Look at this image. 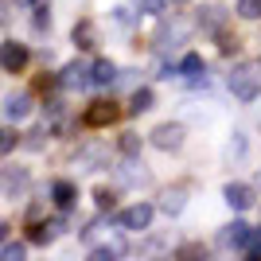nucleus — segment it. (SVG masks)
Returning a JSON list of instances; mask_svg holds the SVG:
<instances>
[{
  "instance_id": "a878e982",
  "label": "nucleus",
  "mask_w": 261,
  "mask_h": 261,
  "mask_svg": "<svg viewBox=\"0 0 261 261\" xmlns=\"http://www.w3.org/2000/svg\"><path fill=\"white\" fill-rule=\"evenodd\" d=\"M246 250H250L253 257H261V230H250V242H246Z\"/></svg>"
},
{
  "instance_id": "1a4fd4ad",
  "label": "nucleus",
  "mask_w": 261,
  "mask_h": 261,
  "mask_svg": "<svg viewBox=\"0 0 261 261\" xmlns=\"http://www.w3.org/2000/svg\"><path fill=\"white\" fill-rule=\"evenodd\" d=\"M175 74H184L187 82H195V86H207V66H203V55H184V63L175 66Z\"/></svg>"
},
{
  "instance_id": "20e7f679",
  "label": "nucleus",
  "mask_w": 261,
  "mask_h": 261,
  "mask_svg": "<svg viewBox=\"0 0 261 261\" xmlns=\"http://www.w3.org/2000/svg\"><path fill=\"white\" fill-rule=\"evenodd\" d=\"M0 66H4L8 74H20L23 66H28V47L16 43V39H12V43H0Z\"/></svg>"
},
{
  "instance_id": "f3484780",
  "label": "nucleus",
  "mask_w": 261,
  "mask_h": 261,
  "mask_svg": "<svg viewBox=\"0 0 261 261\" xmlns=\"http://www.w3.org/2000/svg\"><path fill=\"white\" fill-rule=\"evenodd\" d=\"M55 203H59V207H70V203H74V184H70V179H59V184H55Z\"/></svg>"
},
{
  "instance_id": "6e6552de",
  "label": "nucleus",
  "mask_w": 261,
  "mask_h": 261,
  "mask_svg": "<svg viewBox=\"0 0 261 261\" xmlns=\"http://www.w3.org/2000/svg\"><path fill=\"white\" fill-rule=\"evenodd\" d=\"M90 125V129H101V125H113L117 121V106L113 101H94V106L86 109V117H82Z\"/></svg>"
},
{
  "instance_id": "5701e85b",
  "label": "nucleus",
  "mask_w": 261,
  "mask_h": 261,
  "mask_svg": "<svg viewBox=\"0 0 261 261\" xmlns=\"http://www.w3.org/2000/svg\"><path fill=\"white\" fill-rule=\"evenodd\" d=\"M113 20H117L121 28H133V23H137V12H133V8H125V4H121V8L113 12Z\"/></svg>"
},
{
  "instance_id": "aec40b11",
  "label": "nucleus",
  "mask_w": 261,
  "mask_h": 261,
  "mask_svg": "<svg viewBox=\"0 0 261 261\" xmlns=\"http://www.w3.org/2000/svg\"><path fill=\"white\" fill-rule=\"evenodd\" d=\"M47 0H35V28H39V32H43V28H51V16H47Z\"/></svg>"
},
{
  "instance_id": "6ab92c4d",
  "label": "nucleus",
  "mask_w": 261,
  "mask_h": 261,
  "mask_svg": "<svg viewBox=\"0 0 261 261\" xmlns=\"http://www.w3.org/2000/svg\"><path fill=\"white\" fill-rule=\"evenodd\" d=\"M238 16L242 20H257L261 16V0H238Z\"/></svg>"
},
{
  "instance_id": "39448f33",
  "label": "nucleus",
  "mask_w": 261,
  "mask_h": 261,
  "mask_svg": "<svg viewBox=\"0 0 261 261\" xmlns=\"http://www.w3.org/2000/svg\"><path fill=\"white\" fill-rule=\"evenodd\" d=\"M246 242H250V226L246 222H230V226L218 230V246L222 250H246Z\"/></svg>"
},
{
  "instance_id": "72a5a7b5",
  "label": "nucleus",
  "mask_w": 261,
  "mask_h": 261,
  "mask_svg": "<svg viewBox=\"0 0 261 261\" xmlns=\"http://www.w3.org/2000/svg\"><path fill=\"white\" fill-rule=\"evenodd\" d=\"M172 4H184V0H172Z\"/></svg>"
},
{
  "instance_id": "9d476101",
  "label": "nucleus",
  "mask_w": 261,
  "mask_h": 261,
  "mask_svg": "<svg viewBox=\"0 0 261 261\" xmlns=\"http://www.w3.org/2000/svg\"><path fill=\"white\" fill-rule=\"evenodd\" d=\"M222 199H226L230 211H246L253 203V191L246 184H226V191H222Z\"/></svg>"
},
{
  "instance_id": "f8f14e48",
  "label": "nucleus",
  "mask_w": 261,
  "mask_h": 261,
  "mask_svg": "<svg viewBox=\"0 0 261 261\" xmlns=\"http://www.w3.org/2000/svg\"><path fill=\"white\" fill-rule=\"evenodd\" d=\"M90 78H94V86H113L117 82V66L109 63V59H101V63L90 66Z\"/></svg>"
},
{
  "instance_id": "423d86ee",
  "label": "nucleus",
  "mask_w": 261,
  "mask_h": 261,
  "mask_svg": "<svg viewBox=\"0 0 261 261\" xmlns=\"http://www.w3.org/2000/svg\"><path fill=\"white\" fill-rule=\"evenodd\" d=\"M152 144L160 152H175V148L184 144V125H160V129L152 133Z\"/></svg>"
},
{
  "instance_id": "7c9ffc66",
  "label": "nucleus",
  "mask_w": 261,
  "mask_h": 261,
  "mask_svg": "<svg viewBox=\"0 0 261 261\" xmlns=\"http://www.w3.org/2000/svg\"><path fill=\"white\" fill-rule=\"evenodd\" d=\"M4 20H8V4L0 0V28H4Z\"/></svg>"
},
{
  "instance_id": "2eb2a0df",
  "label": "nucleus",
  "mask_w": 261,
  "mask_h": 261,
  "mask_svg": "<svg viewBox=\"0 0 261 261\" xmlns=\"http://www.w3.org/2000/svg\"><path fill=\"white\" fill-rule=\"evenodd\" d=\"M160 211L164 215H179V211H184V191H164Z\"/></svg>"
},
{
  "instance_id": "412c9836",
  "label": "nucleus",
  "mask_w": 261,
  "mask_h": 261,
  "mask_svg": "<svg viewBox=\"0 0 261 261\" xmlns=\"http://www.w3.org/2000/svg\"><path fill=\"white\" fill-rule=\"evenodd\" d=\"M121 148H125V156H137L141 152V137H137V133H125V137H121Z\"/></svg>"
},
{
  "instance_id": "c756f323",
  "label": "nucleus",
  "mask_w": 261,
  "mask_h": 261,
  "mask_svg": "<svg viewBox=\"0 0 261 261\" xmlns=\"http://www.w3.org/2000/svg\"><path fill=\"white\" fill-rule=\"evenodd\" d=\"M113 253H117V250H106V246H101V250H94V261H109Z\"/></svg>"
},
{
  "instance_id": "0eeeda50",
  "label": "nucleus",
  "mask_w": 261,
  "mask_h": 261,
  "mask_svg": "<svg viewBox=\"0 0 261 261\" xmlns=\"http://www.w3.org/2000/svg\"><path fill=\"white\" fill-rule=\"evenodd\" d=\"M59 82H63L66 90H82V86H94V78H90V66H86V63H70V66H63V74H59Z\"/></svg>"
},
{
  "instance_id": "f03ea898",
  "label": "nucleus",
  "mask_w": 261,
  "mask_h": 261,
  "mask_svg": "<svg viewBox=\"0 0 261 261\" xmlns=\"http://www.w3.org/2000/svg\"><path fill=\"white\" fill-rule=\"evenodd\" d=\"M28 184H32V172L28 168H20V164H12V168H0V195H23L28 191Z\"/></svg>"
},
{
  "instance_id": "f257e3e1",
  "label": "nucleus",
  "mask_w": 261,
  "mask_h": 261,
  "mask_svg": "<svg viewBox=\"0 0 261 261\" xmlns=\"http://www.w3.org/2000/svg\"><path fill=\"white\" fill-rule=\"evenodd\" d=\"M226 82H230V94H234V98H242V101H253V98L261 94V74H257V66H250V63L234 66Z\"/></svg>"
},
{
  "instance_id": "4be33fe9",
  "label": "nucleus",
  "mask_w": 261,
  "mask_h": 261,
  "mask_svg": "<svg viewBox=\"0 0 261 261\" xmlns=\"http://www.w3.org/2000/svg\"><path fill=\"white\" fill-rule=\"evenodd\" d=\"M16 141H20V137H16L12 129H0V156H8L12 148H16Z\"/></svg>"
},
{
  "instance_id": "bb28decb",
  "label": "nucleus",
  "mask_w": 261,
  "mask_h": 261,
  "mask_svg": "<svg viewBox=\"0 0 261 261\" xmlns=\"http://www.w3.org/2000/svg\"><path fill=\"white\" fill-rule=\"evenodd\" d=\"M242 152H246V137H242V133H238V137H234V141H230L226 156H242Z\"/></svg>"
},
{
  "instance_id": "c85d7f7f",
  "label": "nucleus",
  "mask_w": 261,
  "mask_h": 261,
  "mask_svg": "<svg viewBox=\"0 0 261 261\" xmlns=\"http://www.w3.org/2000/svg\"><path fill=\"white\" fill-rule=\"evenodd\" d=\"M98 207H101V211L113 207V195H109V191H98Z\"/></svg>"
},
{
  "instance_id": "473e14b6",
  "label": "nucleus",
  "mask_w": 261,
  "mask_h": 261,
  "mask_svg": "<svg viewBox=\"0 0 261 261\" xmlns=\"http://www.w3.org/2000/svg\"><path fill=\"white\" fill-rule=\"evenodd\" d=\"M20 4H35V0H20Z\"/></svg>"
},
{
  "instance_id": "cd10ccee",
  "label": "nucleus",
  "mask_w": 261,
  "mask_h": 261,
  "mask_svg": "<svg viewBox=\"0 0 261 261\" xmlns=\"http://www.w3.org/2000/svg\"><path fill=\"white\" fill-rule=\"evenodd\" d=\"M43 137H47L43 129H35V133H28V144H32V148H43Z\"/></svg>"
},
{
  "instance_id": "393cba45",
  "label": "nucleus",
  "mask_w": 261,
  "mask_h": 261,
  "mask_svg": "<svg viewBox=\"0 0 261 261\" xmlns=\"http://www.w3.org/2000/svg\"><path fill=\"white\" fill-rule=\"evenodd\" d=\"M0 257H4V261H20V257H23V246H20V242H16V246H4V250H0Z\"/></svg>"
},
{
  "instance_id": "dca6fc26",
  "label": "nucleus",
  "mask_w": 261,
  "mask_h": 261,
  "mask_svg": "<svg viewBox=\"0 0 261 261\" xmlns=\"http://www.w3.org/2000/svg\"><path fill=\"white\" fill-rule=\"evenodd\" d=\"M94 39H98V35H94V23H90V20L74 23V43L78 47H94Z\"/></svg>"
},
{
  "instance_id": "b1692460",
  "label": "nucleus",
  "mask_w": 261,
  "mask_h": 261,
  "mask_svg": "<svg viewBox=\"0 0 261 261\" xmlns=\"http://www.w3.org/2000/svg\"><path fill=\"white\" fill-rule=\"evenodd\" d=\"M168 4H172V0H141V8H144V12H152V16L168 12Z\"/></svg>"
},
{
  "instance_id": "2f4dec72",
  "label": "nucleus",
  "mask_w": 261,
  "mask_h": 261,
  "mask_svg": "<svg viewBox=\"0 0 261 261\" xmlns=\"http://www.w3.org/2000/svg\"><path fill=\"white\" fill-rule=\"evenodd\" d=\"M8 230H12L8 222H0V246H4V238H8Z\"/></svg>"
},
{
  "instance_id": "a211bd4d",
  "label": "nucleus",
  "mask_w": 261,
  "mask_h": 261,
  "mask_svg": "<svg viewBox=\"0 0 261 261\" xmlns=\"http://www.w3.org/2000/svg\"><path fill=\"white\" fill-rule=\"evenodd\" d=\"M199 23H207V28H218V23H222V8H218V4H207V8L199 12Z\"/></svg>"
},
{
  "instance_id": "4468645a",
  "label": "nucleus",
  "mask_w": 261,
  "mask_h": 261,
  "mask_svg": "<svg viewBox=\"0 0 261 261\" xmlns=\"http://www.w3.org/2000/svg\"><path fill=\"white\" fill-rule=\"evenodd\" d=\"M59 230H63V222H47V226H32V242H35V246H47V242H51L55 234H59Z\"/></svg>"
},
{
  "instance_id": "9b49d317",
  "label": "nucleus",
  "mask_w": 261,
  "mask_h": 261,
  "mask_svg": "<svg viewBox=\"0 0 261 261\" xmlns=\"http://www.w3.org/2000/svg\"><path fill=\"white\" fill-rule=\"evenodd\" d=\"M28 113H32V98H28V94H8V98H4V117L23 121Z\"/></svg>"
},
{
  "instance_id": "ddd939ff",
  "label": "nucleus",
  "mask_w": 261,
  "mask_h": 261,
  "mask_svg": "<svg viewBox=\"0 0 261 261\" xmlns=\"http://www.w3.org/2000/svg\"><path fill=\"white\" fill-rule=\"evenodd\" d=\"M152 90H137V94H133L129 98V113H148V109H152Z\"/></svg>"
},
{
  "instance_id": "7ed1b4c3",
  "label": "nucleus",
  "mask_w": 261,
  "mask_h": 261,
  "mask_svg": "<svg viewBox=\"0 0 261 261\" xmlns=\"http://www.w3.org/2000/svg\"><path fill=\"white\" fill-rule=\"evenodd\" d=\"M148 222H152V207H148V203H133V207H125V211L117 215V226L129 230V234L148 230Z\"/></svg>"
}]
</instances>
